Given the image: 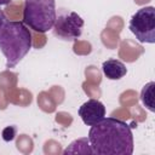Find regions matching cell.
<instances>
[{
  "label": "cell",
  "mask_w": 155,
  "mask_h": 155,
  "mask_svg": "<svg viewBox=\"0 0 155 155\" xmlns=\"http://www.w3.org/2000/svg\"><path fill=\"white\" fill-rule=\"evenodd\" d=\"M88 142L97 155H131L133 134L128 124L115 117H104L91 126Z\"/></svg>",
  "instance_id": "1"
},
{
  "label": "cell",
  "mask_w": 155,
  "mask_h": 155,
  "mask_svg": "<svg viewBox=\"0 0 155 155\" xmlns=\"http://www.w3.org/2000/svg\"><path fill=\"white\" fill-rule=\"evenodd\" d=\"M33 46L29 29L22 22H8L0 31V50L6 58V68L16 67Z\"/></svg>",
  "instance_id": "2"
},
{
  "label": "cell",
  "mask_w": 155,
  "mask_h": 155,
  "mask_svg": "<svg viewBox=\"0 0 155 155\" xmlns=\"http://www.w3.org/2000/svg\"><path fill=\"white\" fill-rule=\"evenodd\" d=\"M56 19L54 0H25L23 22L34 31L46 33L52 29Z\"/></svg>",
  "instance_id": "3"
},
{
  "label": "cell",
  "mask_w": 155,
  "mask_h": 155,
  "mask_svg": "<svg viewBox=\"0 0 155 155\" xmlns=\"http://www.w3.org/2000/svg\"><path fill=\"white\" fill-rule=\"evenodd\" d=\"M84 19L74 11L67 8L56 10V19L53 23V35L65 40L74 41L81 36Z\"/></svg>",
  "instance_id": "4"
},
{
  "label": "cell",
  "mask_w": 155,
  "mask_h": 155,
  "mask_svg": "<svg viewBox=\"0 0 155 155\" xmlns=\"http://www.w3.org/2000/svg\"><path fill=\"white\" fill-rule=\"evenodd\" d=\"M130 30L139 42H155V8L145 6L139 8L130 19Z\"/></svg>",
  "instance_id": "5"
},
{
  "label": "cell",
  "mask_w": 155,
  "mask_h": 155,
  "mask_svg": "<svg viewBox=\"0 0 155 155\" xmlns=\"http://www.w3.org/2000/svg\"><path fill=\"white\" fill-rule=\"evenodd\" d=\"M79 116L87 126H93L105 117V107L98 99H88L79 108Z\"/></svg>",
  "instance_id": "6"
},
{
  "label": "cell",
  "mask_w": 155,
  "mask_h": 155,
  "mask_svg": "<svg viewBox=\"0 0 155 155\" xmlns=\"http://www.w3.org/2000/svg\"><path fill=\"white\" fill-rule=\"evenodd\" d=\"M102 71L109 80H119L126 75L127 68L121 61L110 58V59H107L105 62H103Z\"/></svg>",
  "instance_id": "7"
},
{
  "label": "cell",
  "mask_w": 155,
  "mask_h": 155,
  "mask_svg": "<svg viewBox=\"0 0 155 155\" xmlns=\"http://www.w3.org/2000/svg\"><path fill=\"white\" fill-rule=\"evenodd\" d=\"M154 87H155V82L150 81V82H148L142 88V92H140V101H142V103L151 113L155 111V108H154Z\"/></svg>",
  "instance_id": "8"
},
{
  "label": "cell",
  "mask_w": 155,
  "mask_h": 155,
  "mask_svg": "<svg viewBox=\"0 0 155 155\" xmlns=\"http://www.w3.org/2000/svg\"><path fill=\"white\" fill-rule=\"evenodd\" d=\"M16 127L15 126H8L6 128H4L2 131V139L5 142H10V140H13L15 139V136H16Z\"/></svg>",
  "instance_id": "9"
},
{
  "label": "cell",
  "mask_w": 155,
  "mask_h": 155,
  "mask_svg": "<svg viewBox=\"0 0 155 155\" xmlns=\"http://www.w3.org/2000/svg\"><path fill=\"white\" fill-rule=\"evenodd\" d=\"M6 16H5V13L0 10V31H1V29H2V27H4V24L6 23Z\"/></svg>",
  "instance_id": "10"
},
{
  "label": "cell",
  "mask_w": 155,
  "mask_h": 155,
  "mask_svg": "<svg viewBox=\"0 0 155 155\" xmlns=\"http://www.w3.org/2000/svg\"><path fill=\"white\" fill-rule=\"evenodd\" d=\"M12 0H0V6H4V5H7L10 4Z\"/></svg>",
  "instance_id": "11"
}]
</instances>
